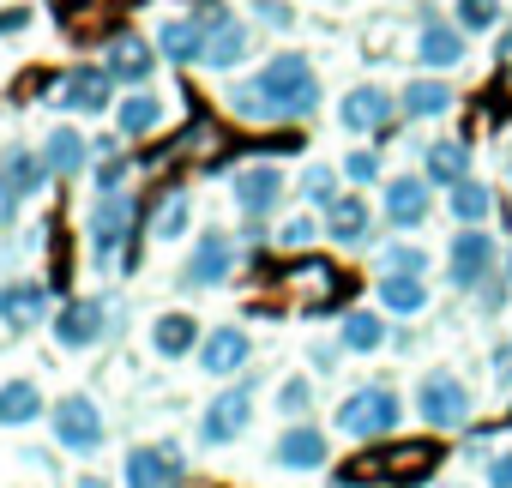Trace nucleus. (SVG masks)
I'll list each match as a JSON object with an SVG mask.
<instances>
[{
    "label": "nucleus",
    "instance_id": "b1692460",
    "mask_svg": "<svg viewBox=\"0 0 512 488\" xmlns=\"http://www.w3.org/2000/svg\"><path fill=\"white\" fill-rule=\"evenodd\" d=\"M115 127H121L127 139H145V133L163 127V103H157L151 91H127V97L115 103Z\"/></svg>",
    "mask_w": 512,
    "mask_h": 488
},
{
    "label": "nucleus",
    "instance_id": "393cba45",
    "mask_svg": "<svg viewBox=\"0 0 512 488\" xmlns=\"http://www.w3.org/2000/svg\"><path fill=\"white\" fill-rule=\"evenodd\" d=\"M37 416H43L37 380H7V386H0V428H25V422H37Z\"/></svg>",
    "mask_w": 512,
    "mask_h": 488
},
{
    "label": "nucleus",
    "instance_id": "a211bd4d",
    "mask_svg": "<svg viewBox=\"0 0 512 488\" xmlns=\"http://www.w3.org/2000/svg\"><path fill=\"white\" fill-rule=\"evenodd\" d=\"M416 61L422 67H458L464 61V25H446V19H422L416 31Z\"/></svg>",
    "mask_w": 512,
    "mask_h": 488
},
{
    "label": "nucleus",
    "instance_id": "6e6552de",
    "mask_svg": "<svg viewBox=\"0 0 512 488\" xmlns=\"http://www.w3.org/2000/svg\"><path fill=\"white\" fill-rule=\"evenodd\" d=\"M247 49H253V31H247L235 13L211 7V13H205V67L229 73V67H241V61H247Z\"/></svg>",
    "mask_w": 512,
    "mask_h": 488
},
{
    "label": "nucleus",
    "instance_id": "f3484780",
    "mask_svg": "<svg viewBox=\"0 0 512 488\" xmlns=\"http://www.w3.org/2000/svg\"><path fill=\"white\" fill-rule=\"evenodd\" d=\"M43 314H49V290H43L37 278H25V284H0V326L31 332Z\"/></svg>",
    "mask_w": 512,
    "mask_h": 488
},
{
    "label": "nucleus",
    "instance_id": "473e14b6",
    "mask_svg": "<svg viewBox=\"0 0 512 488\" xmlns=\"http://www.w3.org/2000/svg\"><path fill=\"white\" fill-rule=\"evenodd\" d=\"M187 217H193L187 193H169V199L157 205V217H151V235H157V241H175V235L187 229Z\"/></svg>",
    "mask_w": 512,
    "mask_h": 488
},
{
    "label": "nucleus",
    "instance_id": "2eb2a0df",
    "mask_svg": "<svg viewBox=\"0 0 512 488\" xmlns=\"http://www.w3.org/2000/svg\"><path fill=\"white\" fill-rule=\"evenodd\" d=\"M428 205H434L428 175H398V181H386V223H392V229H422V223H428Z\"/></svg>",
    "mask_w": 512,
    "mask_h": 488
},
{
    "label": "nucleus",
    "instance_id": "37998d69",
    "mask_svg": "<svg viewBox=\"0 0 512 488\" xmlns=\"http://www.w3.org/2000/svg\"><path fill=\"white\" fill-rule=\"evenodd\" d=\"M494 380H500V386H512V344H500V350H494Z\"/></svg>",
    "mask_w": 512,
    "mask_h": 488
},
{
    "label": "nucleus",
    "instance_id": "9d476101",
    "mask_svg": "<svg viewBox=\"0 0 512 488\" xmlns=\"http://www.w3.org/2000/svg\"><path fill=\"white\" fill-rule=\"evenodd\" d=\"M229 266H235V241H229L223 229H211V235H199V248L187 254L181 284H187V290H211V284L229 278Z\"/></svg>",
    "mask_w": 512,
    "mask_h": 488
},
{
    "label": "nucleus",
    "instance_id": "aec40b11",
    "mask_svg": "<svg viewBox=\"0 0 512 488\" xmlns=\"http://www.w3.org/2000/svg\"><path fill=\"white\" fill-rule=\"evenodd\" d=\"M247 356H253V344H247V332L241 326H217L205 344H199V368L205 374H235V368H247Z\"/></svg>",
    "mask_w": 512,
    "mask_h": 488
},
{
    "label": "nucleus",
    "instance_id": "58836bf2",
    "mask_svg": "<svg viewBox=\"0 0 512 488\" xmlns=\"http://www.w3.org/2000/svg\"><path fill=\"white\" fill-rule=\"evenodd\" d=\"M344 175L362 187V181H374V175H380V157H374V151H350V157H344Z\"/></svg>",
    "mask_w": 512,
    "mask_h": 488
},
{
    "label": "nucleus",
    "instance_id": "c756f323",
    "mask_svg": "<svg viewBox=\"0 0 512 488\" xmlns=\"http://www.w3.org/2000/svg\"><path fill=\"white\" fill-rule=\"evenodd\" d=\"M326 235L344 241V248L368 241V205H362V199H332V205H326Z\"/></svg>",
    "mask_w": 512,
    "mask_h": 488
},
{
    "label": "nucleus",
    "instance_id": "c03bdc74",
    "mask_svg": "<svg viewBox=\"0 0 512 488\" xmlns=\"http://www.w3.org/2000/svg\"><path fill=\"white\" fill-rule=\"evenodd\" d=\"M314 368H326V374H332V368H338V350H332V344H314Z\"/></svg>",
    "mask_w": 512,
    "mask_h": 488
},
{
    "label": "nucleus",
    "instance_id": "4468645a",
    "mask_svg": "<svg viewBox=\"0 0 512 488\" xmlns=\"http://www.w3.org/2000/svg\"><path fill=\"white\" fill-rule=\"evenodd\" d=\"M109 85H115V73H109V67H73V73L61 79L55 103H61V109H73V115H103V109H109Z\"/></svg>",
    "mask_w": 512,
    "mask_h": 488
},
{
    "label": "nucleus",
    "instance_id": "49530a36",
    "mask_svg": "<svg viewBox=\"0 0 512 488\" xmlns=\"http://www.w3.org/2000/svg\"><path fill=\"white\" fill-rule=\"evenodd\" d=\"M500 55H506V61H512V31H506V43H500Z\"/></svg>",
    "mask_w": 512,
    "mask_h": 488
},
{
    "label": "nucleus",
    "instance_id": "a878e982",
    "mask_svg": "<svg viewBox=\"0 0 512 488\" xmlns=\"http://www.w3.org/2000/svg\"><path fill=\"white\" fill-rule=\"evenodd\" d=\"M380 308L386 314H422L428 308V284L416 272H386L380 278Z\"/></svg>",
    "mask_w": 512,
    "mask_h": 488
},
{
    "label": "nucleus",
    "instance_id": "f03ea898",
    "mask_svg": "<svg viewBox=\"0 0 512 488\" xmlns=\"http://www.w3.org/2000/svg\"><path fill=\"white\" fill-rule=\"evenodd\" d=\"M398 392L392 386H362V392H350L344 404H338V428L350 434V440H380V434H392L398 428Z\"/></svg>",
    "mask_w": 512,
    "mask_h": 488
},
{
    "label": "nucleus",
    "instance_id": "423d86ee",
    "mask_svg": "<svg viewBox=\"0 0 512 488\" xmlns=\"http://www.w3.org/2000/svg\"><path fill=\"white\" fill-rule=\"evenodd\" d=\"M446 260H452V284H458V290H482V284L494 278V235H488L482 223H464Z\"/></svg>",
    "mask_w": 512,
    "mask_h": 488
},
{
    "label": "nucleus",
    "instance_id": "79ce46f5",
    "mask_svg": "<svg viewBox=\"0 0 512 488\" xmlns=\"http://www.w3.org/2000/svg\"><path fill=\"white\" fill-rule=\"evenodd\" d=\"M488 488H512V452H494L488 458Z\"/></svg>",
    "mask_w": 512,
    "mask_h": 488
},
{
    "label": "nucleus",
    "instance_id": "dca6fc26",
    "mask_svg": "<svg viewBox=\"0 0 512 488\" xmlns=\"http://www.w3.org/2000/svg\"><path fill=\"white\" fill-rule=\"evenodd\" d=\"M103 332H109V308L103 302H67L55 314V344L61 350H91Z\"/></svg>",
    "mask_w": 512,
    "mask_h": 488
},
{
    "label": "nucleus",
    "instance_id": "f257e3e1",
    "mask_svg": "<svg viewBox=\"0 0 512 488\" xmlns=\"http://www.w3.org/2000/svg\"><path fill=\"white\" fill-rule=\"evenodd\" d=\"M223 109L235 121H308L320 109V73L308 55H272L253 79L223 91Z\"/></svg>",
    "mask_w": 512,
    "mask_h": 488
},
{
    "label": "nucleus",
    "instance_id": "f8f14e48",
    "mask_svg": "<svg viewBox=\"0 0 512 488\" xmlns=\"http://www.w3.org/2000/svg\"><path fill=\"white\" fill-rule=\"evenodd\" d=\"M157 49L169 67H205V13H181L157 25Z\"/></svg>",
    "mask_w": 512,
    "mask_h": 488
},
{
    "label": "nucleus",
    "instance_id": "bb28decb",
    "mask_svg": "<svg viewBox=\"0 0 512 488\" xmlns=\"http://www.w3.org/2000/svg\"><path fill=\"white\" fill-rule=\"evenodd\" d=\"M193 344H199V326H193V314H163V320L151 326V350H157L163 362H181Z\"/></svg>",
    "mask_w": 512,
    "mask_h": 488
},
{
    "label": "nucleus",
    "instance_id": "a18cd8bd",
    "mask_svg": "<svg viewBox=\"0 0 512 488\" xmlns=\"http://www.w3.org/2000/svg\"><path fill=\"white\" fill-rule=\"evenodd\" d=\"M13 211H19V199H13L7 187H0V229H7V223H13Z\"/></svg>",
    "mask_w": 512,
    "mask_h": 488
},
{
    "label": "nucleus",
    "instance_id": "2f4dec72",
    "mask_svg": "<svg viewBox=\"0 0 512 488\" xmlns=\"http://www.w3.org/2000/svg\"><path fill=\"white\" fill-rule=\"evenodd\" d=\"M488 211H494V193H488L482 181H458V187H452V217H458V223H482Z\"/></svg>",
    "mask_w": 512,
    "mask_h": 488
},
{
    "label": "nucleus",
    "instance_id": "72a5a7b5",
    "mask_svg": "<svg viewBox=\"0 0 512 488\" xmlns=\"http://www.w3.org/2000/svg\"><path fill=\"white\" fill-rule=\"evenodd\" d=\"M458 25L476 37V31H494L500 25V0H458Z\"/></svg>",
    "mask_w": 512,
    "mask_h": 488
},
{
    "label": "nucleus",
    "instance_id": "412c9836",
    "mask_svg": "<svg viewBox=\"0 0 512 488\" xmlns=\"http://www.w3.org/2000/svg\"><path fill=\"white\" fill-rule=\"evenodd\" d=\"M272 458H278L284 470H320V464H326V434H320V428H308V422H296V428H284V434H278Z\"/></svg>",
    "mask_w": 512,
    "mask_h": 488
},
{
    "label": "nucleus",
    "instance_id": "f704fd0d",
    "mask_svg": "<svg viewBox=\"0 0 512 488\" xmlns=\"http://www.w3.org/2000/svg\"><path fill=\"white\" fill-rule=\"evenodd\" d=\"M380 266H386V272H416V278H422V272H428V254L410 248V241H392V248L380 254Z\"/></svg>",
    "mask_w": 512,
    "mask_h": 488
},
{
    "label": "nucleus",
    "instance_id": "ea45409f",
    "mask_svg": "<svg viewBox=\"0 0 512 488\" xmlns=\"http://www.w3.org/2000/svg\"><path fill=\"white\" fill-rule=\"evenodd\" d=\"M302 241H314V217H290L278 229V248H302Z\"/></svg>",
    "mask_w": 512,
    "mask_h": 488
},
{
    "label": "nucleus",
    "instance_id": "4c0bfd02",
    "mask_svg": "<svg viewBox=\"0 0 512 488\" xmlns=\"http://www.w3.org/2000/svg\"><path fill=\"white\" fill-rule=\"evenodd\" d=\"M302 193H308L314 205H332V199H338V175H332V169H308V175H302Z\"/></svg>",
    "mask_w": 512,
    "mask_h": 488
},
{
    "label": "nucleus",
    "instance_id": "6ab92c4d",
    "mask_svg": "<svg viewBox=\"0 0 512 488\" xmlns=\"http://www.w3.org/2000/svg\"><path fill=\"white\" fill-rule=\"evenodd\" d=\"M103 67L115 73V85H145V79H151V67H157V49H151L145 37L121 31V37L109 43V61H103Z\"/></svg>",
    "mask_w": 512,
    "mask_h": 488
},
{
    "label": "nucleus",
    "instance_id": "a19ab883",
    "mask_svg": "<svg viewBox=\"0 0 512 488\" xmlns=\"http://www.w3.org/2000/svg\"><path fill=\"white\" fill-rule=\"evenodd\" d=\"M121 181H127V163L103 157V163H97V193H121Z\"/></svg>",
    "mask_w": 512,
    "mask_h": 488
},
{
    "label": "nucleus",
    "instance_id": "de8ad7c7",
    "mask_svg": "<svg viewBox=\"0 0 512 488\" xmlns=\"http://www.w3.org/2000/svg\"><path fill=\"white\" fill-rule=\"evenodd\" d=\"M506 290H512V254H506Z\"/></svg>",
    "mask_w": 512,
    "mask_h": 488
},
{
    "label": "nucleus",
    "instance_id": "5701e85b",
    "mask_svg": "<svg viewBox=\"0 0 512 488\" xmlns=\"http://www.w3.org/2000/svg\"><path fill=\"white\" fill-rule=\"evenodd\" d=\"M43 181H49V163H43V157H31L25 145H13L7 157H0V187H7L13 199H31Z\"/></svg>",
    "mask_w": 512,
    "mask_h": 488
},
{
    "label": "nucleus",
    "instance_id": "20e7f679",
    "mask_svg": "<svg viewBox=\"0 0 512 488\" xmlns=\"http://www.w3.org/2000/svg\"><path fill=\"white\" fill-rule=\"evenodd\" d=\"M133 217H139V205H133L127 193H103V199L91 205V217H85V235H91V254H97V266H109L121 241H133Z\"/></svg>",
    "mask_w": 512,
    "mask_h": 488
},
{
    "label": "nucleus",
    "instance_id": "c85d7f7f",
    "mask_svg": "<svg viewBox=\"0 0 512 488\" xmlns=\"http://www.w3.org/2000/svg\"><path fill=\"white\" fill-rule=\"evenodd\" d=\"M43 163H49V175H79L85 169V133L79 127H55L43 139Z\"/></svg>",
    "mask_w": 512,
    "mask_h": 488
},
{
    "label": "nucleus",
    "instance_id": "9b49d317",
    "mask_svg": "<svg viewBox=\"0 0 512 488\" xmlns=\"http://www.w3.org/2000/svg\"><path fill=\"white\" fill-rule=\"evenodd\" d=\"M392 115H398V97L380 91V85H356V91H344V103H338V121H344L350 133H386Z\"/></svg>",
    "mask_w": 512,
    "mask_h": 488
},
{
    "label": "nucleus",
    "instance_id": "e433bc0d",
    "mask_svg": "<svg viewBox=\"0 0 512 488\" xmlns=\"http://www.w3.org/2000/svg\"><path fill=\"white\" fill-rule=\"evenodd\" d=\"M308 404H314V386L308 380H284L278 386V410L284 416H308Z\"/></svg>",
    "mask_w": 512,
    "mask_h": 488
},
{
    "label": "nucleus",
    "instance_id": "4be33fe9",
    "mask_svg": "<svg viewBox=\"0 0 512 488\" xmlns=\"http://www.w3.org/2000/svg\"><path fill=\"white\" fill-rule=\"evenodd\" d=\"M422 175L440 181V187L470 181V145H464V139H434V145L422 151Z\"/></svg>",
    "mask_w": 512,
    "mask_h": 488
},
{
    "label": "nucleus",
    "instance_id": "0eeeda50",
    "mask_svg": "<svg viewBox=\"0 0 512 488\" xmlns=\"http://www.w3.org/2000/svg\"><path fill=\"white\" fill-rule=\"evenodd\" d=\"M229 193H235L241 217H266V211H278V199H284V169H278V163H247V169L229 175Z\"/></svg>",
    "mask_w": 512,
    "mask_h": 488
},
{
    "label": "nucleus",
    "instance_id": "1a4fd4ad",
    "mask_svg": "<svg viewBox=\"0 0 512 488\" xmlns=\"http://www.w3.org/2000/svg\"><path fill=\"white\" fill-rule=\"evenodd\" d=\"M121 476H127V488H181L187 464H181L175 446H133L127 464H121Z\"/></svg>",
    "mask_w": 512,
    "mask_h": 488
},
{
    "label": "nucleus",
    "instance_id": "ddd939ff",
    "mask_svg": "<svg viewBox=\"0 0 512 488\" xmlns=\"http://www.w3.org/2000/svg\"><path fill=\"white\" fill-rule=\"evenodd\" d=\"M247 416H253V392H247V386H229V392H217V398L205 404L199 440H205V446H223V440H235V434L247 428Z\"/></svg>",
    "mask_w": 512,
    "mask_h": 488
},
{
    "label": "nucleus",
    "instance_id": "7ed1b4c3",
    "mask_svg": "<svg viewBox=\"0 0 512 488\" xmlns=\"http://www.w3.org/2000/svg\"><path fill=\"white\" fill-rule=\"evenodd\" d=\"M416 416H422L428 428H458V422L470 416V392H464V380L446 374V368L422 374V380H416Z\"/></svg>",
    "mask_w": 512,
    "mask_h": 488
},
{
    "label": "nucleus",
    "instance_id": "c9c22d12",
    "mask_svg": "<svg viewBox=\"0 0 512 488\" xmlns=\"http://www.w3.org/2000/svg\"><path fill=\"white\" fill-rule=\"evenodd\" d=\"M253 19H260L266 31H290L296 25V7H290V0H253Z\"/></svg>",
    "mask_w": 512,
    "mask_h": 488
},
{
    "label": "nucleus",
    "instance_id": "7c9ffc66",
    "mask_svg": "<svg viewBox=\"0 0 512 488\" xmlns=\"http://www.w3.org/2000/svg\"><path fill=\"white\" fill-rule=\"evenodd\" d=\"M338 344H344V350H356V356H374V350L386 344V320H380V314H344Z\"/></svg>",
    "mask_w": 512,
    "mask_h": 488
},
{
    "label": "nucleus",
    "instance_id": "cd10ccee",
    "mask_svg": "<svg viewBox=\"0 0 512 488\" xmlns=\"http://www.w3.org/2000/svg\"><path fill=\"white\" fill-rule=\"evenodd\" d=\"M398 109L416 115V121H434V115L452 109V85H440V79H410L404 97H398Z\"/></svg>",
    "mask_w": 512,
    "mask_h": 488
},
{
    "label": "nucleus",
    "instance_id": "39448f33",
    "mask_svg": "<svg viewBox=\"0 0 512 488\" xmlns=\"http://www.w3.org/2000/svg\"><path fill=\"white\" fill-rule=\"evenodd\" d=\"M103 410L85 398V392H73V398H61L55 404V440L67 446V452H79V458H91L97 446H103Z\"/></svg>",
    "mask_w": 512,
    "mask_h": 488
}]
</instances>
